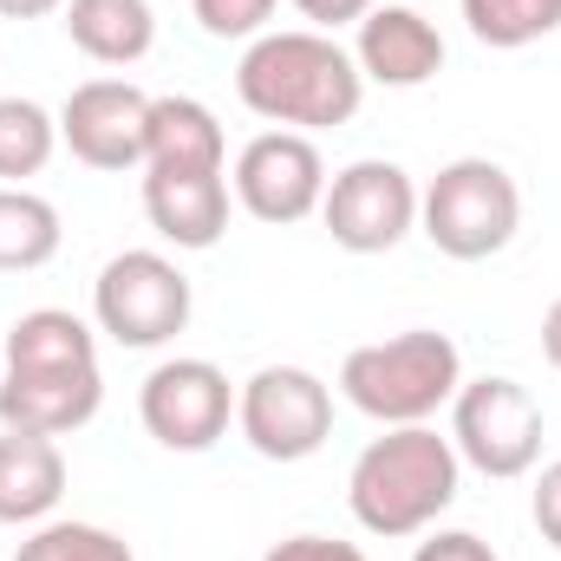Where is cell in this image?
<instances>
[{
	"label": "cell",
	"mask_w": 561,
	"mask_h": 561,
	"mask_svg": "<svg viewBox=\"0 0 561 561\" xmlns=\"http://www.w3.org/2000/svg\"><path fill=\"white\" fill-rule=\"evenodd\" d=\"M99 405H105V373L92 327L66 307L20 313L0 353V424L33 437H66L99 419Z\"/></svg>",
	"instance_id": "1"
},
{
	"label": "cell",
	"mask_w": 561,
	"mask_h": 561,
	"mask_svg": "<svg viewBox=\"0 0 561 561\" xmlns=\"http://www.w3.org/2000/svg\"><path fill=\"white\" fill-rule=\"evenodd\" d=\"M236 92L275 131H333V125H353L366 99V72L333 33L287 26V33L249 39L236 66Z\"/></svg>",
	"instance_id": "2"
},
{
	"label": "cell",
	"mask_w": 561,
	"mask_h": 561,
	"mask_svg": "<svg viewBox=\"0 0 561 561\" xmlns=\"http://www.w3.org/2000/svg\"><path fill=\"white\" fill-rule=\"evenodd\" d=\"M457 477H463V457L450 437H437L431 424H392L386 437H373L359 450V463L346 477L353 523L386 542L424 536L457 503Z\"/></svg>",
	"instance_id": "3"
},
{
	"label": "cell",
	"mask_w": 561,
	"mask_h": 561,
	"mask_svg": "<svg viewBox=\"0 0 561 561\" xmlns=\"http://www.w3.org/2000/svg\"><path fill=\"white\" fill-rule=\"evenodd\" d=\"M463 386V353L450 333H392L373 346H353L340 366V392L353 399V412H366L373 424H431L437 405H450Z\"/></svg>",
	"instance_id": "4"
},
{
	"label": "cell",
	"mask_w": 561,
	"mask_h": 561,
	"mask_svg": "<svg viewBox=\"0 0 561 561\" xmlns=\"http://www.w3.org/2000/svg\"><path fill=\"white\" fill-rule=\"evenodd\" d=\"M419 229L450 262H490L523 229V190L490 157H457L419 190Z\"/></svg>",
	"instance_id": "5"
},
{
	"label": "cell",
	"mask_w": 561,
	"mask_h": 561,
	"mask_svg": "<svg viewBox=\"0 0 561 561\" xmlns=\"http://www.w3.org/2000/svg\"><path fill=\"white\" fill-rule=\"evenodd\" d=\"M92 313L99 333H112L118 346H170L190 327V275L157 249H125L92 280Z\"/></svg>",
	"instance_id": "6"
},
{
	"label": "cell",
	"mask_w": 561,
	"mask_h": 561,
	"mask_svg": "<svg viewBox=\"0 0 561 561\" xmlns=\"http://www.w3.org/2000/svg\"><path fill=\"white\" fill-rule=\"evenodd\" d=\"M450 444L483 477H529L542 457V405L516 379H470L450 399Z\"/></svg>",
	"instance_id": "7"
},
{
	"label": "cell",
	"mask_w": 561,
	"mask_h": 561,
	"mask_svg": "<svg viewBox=\"0 0 561 561\" xmlns=\"http://www.w3.org/2000/svg\"><path fill=\"white\" fill-rule=\"evenodd\" d=\"M236 424L268 463H300L333 437V386L307 366H262L236 392Z\"/></svg>",
	"instance_id": "8"
},
{
	"label": "cell",
	"mask_w": 561,
	"mask_h": 561,
	"mask_svg": "<svg viewBox=\"0 0 561 561\" xmlns=\"http://www.w3.org/2000/svg\"><path fill=\"white\" fill-rule=\"evenodd\" d=\"M320 222L346 255H386L419 229V183L386 157H359L340 176H327Z\"/></svg>",
	"instance_id": "9"
},
{
	"label": "cell",
	"mask_w": 561,
	"mask_h": 561,
	"mask_svg": "<svg viewBox=\"0 0 561 561\" xmlns=\"http://www.w3.org/2000/svg\"><path fill=\"white\" fill-rule=\"evenodd\" d=\"M138 419L163 450H209L236 419V386L216 359H163L138 392Z\"/></svg>",
	"instance_id": "10"
},
{
	"label": "cell",
	"mask_w": 561,
	"mask_h": 561,
	"mask_svg": "<svg viewBox=\"0 0 561 561\" xmlns=\"http://www.w3.org/2000/svg\"><path fill=\"white\" fill-rule=\"evenodd\" d=\"M327 196V157L307 131H262L236 157V203L255 222H307Z\"/></svg>",
	"instance_id": "11"
},
{
	"label": "cell",
	"mask_w": 561,
	"mask_h": 561,
	"mask_svg": "<svg viewBox=\"0 0 561 561\" xmlns=\"http://www.w3.org/2000/svg\"><path fill=\"white\" fill-rule=\"evenodd\" d=\"M144 131H150V99L131 79H85L59 105V144L85 170H138Z\"/></svg>",
	"instance_id": "12"
},
{
	"label": "cell",
	"mask_w": 561,
	"mask_h": 561,
	"mask_svg": "<svg viewBox=\"0 0 561 561\" xmlns=\"http://www.w3.org/2000/svg\"><path fill=\"white\" fill-rule=\"evenodd\" d=\"M359 72L373 85H392V92H412L431 85L444 72V33L424 20L419 7H373L359 20V46H353Z\"/></svg>",
	"instance_id": "13"
},
{
	"label": "cell",
	"mask_w": 561,
	"mask_h": 561,
	"mask_svg": "<svg viewBox=\"0 0 561 561\" xmlns=\"http://www.w3.org/2000/svg\"><path fill=\"white\" fill-rule=\"evenodd\" d=\"M144 216L176 249H216L229 236V176L222 170H144Z\"/></svg>",
	"instance_id": "14"
},
{
	"label": "cell",
	"mask_w": 561,
	"mask_h": 561,
	"mask_svg": "<svg viewBox=\"0 0 561 561\" xmlns=\"http://www.w3.org/2000/svg\"><path fill=\"white\" fill-rule=\"evenodd\" d=\"M66 496V457L53 437L0 431V523H46Z\"/></svg>",
	"instance_id": "15"
},
{
	"label": "cell",
	"mask_w": 561,
	"mask_h": 561,
	"mask_svg": "<svg viewBox=\"0 0 561 561\" xmlns=\"http://www.w3.org/2000/svg\"><path fill=\"white\" fill-rule=\"evenodd\" d=\"M144 170H229V138L203 99H150V131H144Z\"/></svg>",
	"instance_id": "16"
},
{
	"label": "cell",
	"mask_w": 561,
	"mask_h": 561,
	"mask_svg": "<svg viewBox=\"0 0 561 561\" xmlns=\"http://www.w3.org/2000/svg\"><path fill=\"white\" fill-rule=\"evenodd\" d=\"M66 33L85 59L99 66H138L157 46V13L150 0H66Z\"/></svg>",
	"instance_id": "17"
},
{
	"label": "cell",
	"mask_w": 561,
	"mask_h": 561,
	"mask_svg": "<svg viewBox=\"0 0 561 561\" xmlns=\"http://www.w3.org/2000/svg\"><path fill=\"white\" fill-rule=\"evenodd\" d=\"M66 229H59V209L33 190H13L0 183V275H26V268H46L59 255Z\"/></svg>",
	"instance_id": "18"
},
{
	"label": "cell",
	"mask_w": 561,
	"mask_h": 561,
	"mask_svg": "<svg viewBox=\"0 0 561 561\" xmlns=\"http://www.w3.org/2000/svg\"><path fill=\"white\" fill-rule=\"evenodd\" d=\"M59 150V118L33 99H0V183L26 190V176H39Z\"/></svg>",
	"instance_id": "19"
},
{
	"label": "cell",
	"mask_w": 561,
	"mask_h": 561,
	"mask_svg": "<svg viewBox=\"0 0 561 561\" xmlns=\"http://www.w3.org/2000/svg\"><path fill=\"white\" fill-rule=\"evenodd\" d=\"M463 20L483 46L516 53V46L561 33V0H463Z\"/></svg>",
	"instance_id": "20"
},
{
	"label": "cell",
	"mask_w": 561,
	"mask_h": 561,
	"mask_svg": "<svg viewBox=\"0 0 561 561\" xmlns=\"http://www.w3.org/2000/svg\"><path fill=\"white\" fill-rule=\"evenodd\" d=\"M13 561H138V556H131L125 536H112L99 523H39L13 549Z\"/></svg>",
	"instance_id": "21"
},
{
	"label": "cell",
	"mask_w": 561,
	"mask_h": 561,
	"mask_svg": "<svg viewBox=\"0 0 561 561\" xmlns=\"http://www.w3.org/2000/svg\"><path fill=\"white\" fill-rule=\"evenodd\" d=\"M190 7L209 39H262L280 0H190Z\"/></svg>",
	"instance_id": "22"
},
{
	"label": "cell",
	"mask_w": 561,
	"mask_h": 561,
	"mask_svg": "<svg viewBox=\"0 0 561 561\" xmlns=\"http://www.w3.org/2000/svg\"><path fill=\"white\" fill-rule=\"evenodd\" d=\"M262 561H366V549L359 542H340V536H287Z\"/></svg>",
	"instance_id": "23"
},
{
	"label": "cell",
	"mask_w": 561,
	"mask_h": 561,
	"mask_svg": "<svg viewBox=\"0 0 561 561\" xmlns=\"http://www.w3.org/2000/svg\"><path fill=\"white\" fill-rule=\"evenodd\" d=\"M529 516H536L542 542L561 556V457H556V463H542V477H536V496H529Z\"/></svg>",
	"instance_id": "24"
},
{
	"label": "cell",
	"mask_w": 561,
	"mask_h": 561,
	"mask_svg": "<svg viewBox=\"0 0 561 561\" xmlns=\"http://www.w3.org/2000/svg\"><path fill=\"white\" fill-rule=\"evenodd\" d=\"M412 561H496V549L483 536H470V529H437L431 542H419Z\"/></svg>",
	"instance_id": "25"
},
{
	"label": "cell",
	"mask_w": 561,
	"mask_h": 561,
	"mask_svg": "<svg viewBox=\"0 0 561 561\" xmlns=\"http://www.w3.org/2000/svg\"><path fill=\"white\" fill-rule=\"evenodd\" d=\"M379 0H294V13L300 20H313V33H333V26H353V20H366Z\"/></svg>",
	"instance_id": "26"
},
{
	"label": "cell",
	"mask_w": 561,
	"mask_h": 561,
	"mask_svg": "<svg viewBox=\"0 0 561 561\" xmlns=\"http://www.w3.org/2000/svg\"><path fill=\"white\" fill-rule=\"evenodd\" d=\"M542 359L561 373V300H549V313H542Z\"/></svg>",
	"instance_id": "27"
},
{
	"label": "cell",
	"mask_w": 561,
	"mask_h": 561,
	"mask_svg": "<svg viewBox=\"0 0 561 561\" xmlns=\"http://www.w3.org/2000/svg\"><path fill=\"white\" fill-rule=\"evenodd\" d=\"M66 0H0V20H46V13H59Z\"/></svg>",
	"instance_id": "28"
}]
</instances>
